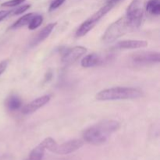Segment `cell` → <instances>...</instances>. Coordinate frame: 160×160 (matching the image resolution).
Segmentation results:
<instances>
[{
	"mask_svg": "<svg viewBox=\"0 0 160 160\" xmlns=\"http://www.w3.org/2000/svg\"><path fill=\"white\" fill-rule=\"evenodd\" d=\"M120 127V123L117 120H104L87 128L83 132V138L86 142L92 145H102Z\"/></svg>",
	"mask_w": 160,
	"mask_h": 160,
	"instance_id": "1",
	"label": "cell"
},
{
	"mask_svg": "<svg viewBox=\"0 0 160 160\" xmlns=\"http://www.w3.org/2000/svg\"><path fill=\"white\" fill-rule=\"evenodd\" d=\"M142 95V91L134 88L116 87L100 91L95 95L98 101H116V100L134 99L140 98Z\"/></svg>",
	"mask_w": 160,
	"mask_h": 160,
	"instance_id": "2",
	"label": "cell"
},
{
	"mask_svg": "<svg viewBox=\"0 0 160 160\" xmlns=\"http://www.w3.org/2000/svg\"><path fill=\"white\" fill-rule=\"evenodd\" d=\"M132 31H134V28L126 16H124L109 25L103 34L102 41L105 43H112L119 38Z\"/></svg>",
	"mask_w": 160,
	"mask_h": 160,
	"instance_id": "3",
	"label": "cell"
},
{
	"mask_svg": "<svg viewBox=\"0 0 160 160\" xmlns=\"http://www.w3.org/2000/svg\"><path fill=\"white\" fill-rule=\"evenodd\" d=\"M120 0H109L104 6L100 8L91 17H89L87 20L84 22L78 29L76 32L77 37H82L86 34L89 32L92 29H93L94 27L98 23L100 20L104 17L105 15L108 13Z\"/></svg>",
	"mask_w": 160,
	"mask_h": 160,
	"instance_id": "4",
	"label": "cell"
},
{
	"mask_svg": "<svg viewBox=\"0 0 160 160\" xmlns=\"http://www.w3.org/2000/svg\"><path fill=\"white\" fill-rule=\"evenodd\" d=\"M127 18L131 23L134 30L141 26L144 17V10L142 0H133L127 9Z\"/></svg>",
	"mask_w": 160,
	"mask_h": 160,
	"instance_id": "5",
	"label": "cell"
},
{
	"mask_svg": "<svg viewBox=\"0 0 160 160\" xmlns=\"http://www.w3.org/2000/svg\"><path fill=\"white\" fill-rule=\"evenodd\" d=\"M131 59L138 64H148L159 62L160 54L157 52H138L132 54Z\"/></svg>",
	"mask_w": 160,
	"mask_h": 160,
	"instance_id": "6",
	"label": "cell"
},
{
	"mask_svg": "<svg viewBox=\"0 0 160 160\" xmlns=\"http://www.w3.org/2000/svg\"><path fill=\"white\" fill-rule=\"evenodd\" d=\"M84 145V142L79 139H74V140H70L67 142L57 145L56 148H55L53 153H56L58 155H67L70 154L72 152H74L75 151L81 148Z\"/></svg>",
	"mask_w": 160,
	"mask_h": 160,
	"instance_id": "7",
	"label": "cell"
},
{
	"mask_svg": "<svg viewBox=\"0 0 160 160\" xmlns=\"http://www.w3.org/2000/svg\"><path fill=\"white\" fill-rule=\"evenodd\" d=\"M87 52L86 48L83 46H75L69 49L62 58V62L66 66L71 65L76 62L80 57Z\"/></svg>",
	"mask_w": 160,
	"mask_h": 160,
	"instance_id": "8",
	"label": "cell"
},
{
	"mask_svg": "<svg viewBox=\"0 0 160 160\" xmlns=\"http://www.w3.org/2000/svg\"><path fill=\"white\" fill-rule=\"evenodd\" d=\"M50 101V96L49 95H43L39 98H37L36 99L33 100L32 102L29 103V104L26 105L22 109V112L23 114H31L33 112H36L38 109L40 108L43 107L45 104Z\"/></svg>",
	"mask_w": 160,
	"mask_h": 160,
	"instance_id": "9",
	"label": "cell"
},
{
	"mask_svg": "<svg viewBox=\"0 0 160 160\" xmlns=\"http://www.w3.org/2000/svg\"><path fill=\"white\" fill-rule=\"evenodd\" d=\"M148 46V42L142 40H124L116 44L115 48L117 49H129V48H145Z\"/></svg>",
	"mask_w": 160,
	"mask_h": 160,
	"instance_id": "10",
	"label": "cell"
},
{
	"mask_svg": "<svg viewBox=\"0 0 160 160\" xmlns=\"http://www.w3.org/2000/svg\"><path fill=\"white\" fill-rule=\"evenodd\" d=\"M56 25V23H49V24L46 25L43 29L41 30V31H39L38 34L37 35H36V37L33 39L31 45H32V46H34V45H37L38 44L41 43V42H43L44 40H45V39L50 35V34L52 33V30L54 29Z\"/></svg>",
	"mask_w": 160,
	"mask_h": 160,
	"instance_id": "11",
	"label": "cell"
},
{
	"mask_svg": "<svg viewBox=\"0 0 160 160\" xmlns=\"http://www.w3.org/2000/svg\"><path fill=\"white\" fill-rule=\"evenodd\" d=\"M102 62V59L99 55L90 54L83 58L81 64L83 67L89 68V67H93L99 65Z\"/></svg>",
	"mask_w": 160,
	"mask_h": 160,
	"instance_id": "12",
	"label": "cell"
},
{
	"mask_svg": "<svg viewBox=\"0 0 160 160\" xmlns=\"http://www.w3.org/2000/svg\"><path fill=\"white\" fill-rule=\"evenodd\" d=\"M6 106L9 110L16 111L21 107L22 102L18 96L12 95L6 99Z\"/></svg>",
	"mask_w": 160,
	"mask_h": 160,
	"instance_id": "13",
	"label": "cell"
},
{
	"mask_svg": "<svg viewBox=\"0 0 160 160\" xmlns=\"http://www.w3.org/2000/svg\"><path fill=\"white\" fill-rule=\"evenodd\" d=\"M35 15V13L34 12H30V13L25 14L23 17H20V19L17 20L11 26V29H18V28H22V27L25 26V25L29 24L30 21L31 20V19L34 17V16Z\"/></svg>",
	"mask_w": 160,
	"mask_h": 160,
	"instance_id": "14",
	"label": "cell"
},
{
	"mask_svg": "<svg viewBox=\"0 0 160 160\" xmlns=\"http://www.w3.org/2000/svg\"><path fill=\"white\" fill-rule=\"evenodd\" d=\"M45 147L42 143L36 146L30 153L28 160H42L44 154H45Z\"/></svg>",
	"mask_w": 160,
	"mask_h": 160,
	"instance_id": "15",
	"label": "cell"
},
{
	"mask_svg": "<svg viewBox=\"0 0 160 160\" xmlns=\"http://www.w3.org/2000/svg\"><path fill=\"white\" fill-rule=\"evenodd\" d=\"M146 10L152 15L160 14V0H149L146 4Z\"/></svg>",
	"mask_w": 160,
	"mask_h": 160,
	"instance_id": "16",
	"label": "cell"
},
{
	"mask_svg": "<svg viewBox=\"0 0 160 160\" xmlns=\"http://www.w3.org/2000/svg\"><path fill=\"white\" fill-rule=\"evenodd\" d=\"M43 22V17L42 15H38V14H35L34 16L31 20L30 21L29 24H28V28L30 30H35L37 29L38 28L41 26V24Z\"/></svg>",
	"mask_w": 160,
	"mask_h": 160,
	"instance_id": "17",
	"label": "cell"
},
{
	"mask_svg": "<svg viewBox=\"0 0 160 160\" xmlns=\"http://www.w3.org/2000/svg\"><path fill=\"white\" fill-rule=\"evenodd\" d=\"M41 143L43 145V146L45 147V149L49 150V151L52 152H54L55 148H56V146H57L58 145V144L56 142V141H55L54 139L52 138H45V140L42 141Z\"/></svg>",
	"mask_w": 160,
	"mask_h": 160,
	"instance_id": "18",
	"label": "cell"
},
{
	"mask_svg": "<svg viewBox=\"0 0 160 160\" xmlns=\"http://www.w3.org/2000/svg\"><path fill=\"white\" fill-rule=\"evenodd\" d=\"M24 1L25 0H9V1L2 3L1 6L3 7H14L23 3Z\"/></svg>",
	"mask_w": 160,
	"mask_h": 160,
	"instance_id": "19",
	"label": "cell"
},
{
	"mask_svg": "<svg viewBox=\"0 0 160 160\" xmlns=\"http://www.w3.org/2000/svg\"><path fill=\"white\" fill-rule=\"evenodd\" d=\"M30 7H31V5L30 4L23 5V6H20V7L17 8V9L12 10V15H20V14H22L23 12H24L25 11L28 10Z\"/></svg>",
	"mask_w": 160,
	"mask_h": 160,
	"instance_id": "20",
	"label": "cell"
},
{
	"mask_svg": "<svg viewBox=\"0 0 160 160\" xmlns=\"http://www.w3.org/2000/svg\"><path fill=\"white\" fill-rule=\"evenodd\" d=\"M66 0H53L49 6V11H52L62 6Z\"/></svg>",
	"mask_w": 160,
	"mask_h": 160,
	"instance_id": "21",
	"label": "cell"
},
{
	"mask_svg": "<svg viewBox=\"0 0 160 160\" xmlns=\"http://www.w3.org/2000/svg\"><path fill=\"white\" fill-rule=\"evenodd\" d=\"M12 10H1L0 11V22L4 20L6 17L12 14Z\"/></svg>",
	"mask_w": 160,
	"mask_h": 160,
	"instance_id": "22",
	"label": "cell"
},
{
	"mask_svg": "<svg viewBox=\"0 0 160 160\" xmlns=\"http://www.w3.org/2000/svg\"><path fill=\"white\" fill-rule=\"evenodd\" d=\"M8 66V61L7 60H3L0 62V75L2 74L6 70Z\"/></svg>",
	"mask_w": 160,
	"mask_h": 160,
	"instance_id": "23",
	"label": "cell"
},
{
	"mask_svg": "<svg viewBox=\"0 0 160 160\" xmlns=\"http://www.w3.org/2000/svg\"><path fill=\"white\" fill-rule=\"evenodd\" d=\"M25 160H28V159H25Z\"/></svg>",
	"mask_w": 160,
	"mask_h": 160,
	"instance_id": "24",
	"label": "cell"
}]
</instances>
